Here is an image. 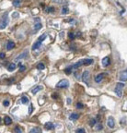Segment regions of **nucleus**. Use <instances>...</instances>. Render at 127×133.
Listing matches in <instances>:
<instances>
[{"mask_svg": "<svg viewBox=\"0 0 127 133\" xmlns=\"http://www.w3.org/2000/svg\"><path fill=\"white\" fill-rule=\"evenodd\" d=\"M8 14H4L2 19L0 20V30H3L7 27L8 25Z\"/></svg>", "mask_w": 127, "mask_h": 133, "instance_id": "obj_1", "label": "nucleus"}, {"mask_svg": "<svg viewBox=\"0 0 127 133\" xmlns=\"http://www.w3.org/2000/svg\"><path fill=\"white\" fill-rule=\"evenodd\" d=\"M124 87V84L123 83H118L116 87H115V90H114V92H115V93L119 96V97H122V95H123V93H122V91H123V88Z\"/></svg>", "mask_w": 127, "mask_h": 133, "instance_id": "obj_2", "label": "nucleus"}, {"mask_svg": "<svg viewBox=\"0 0 127 133\" xmlns=\"http://www.w3.org/2000/svg\"><path fill=\"white\" fill-rule=\"evenodd\" d=\"M68 86H69V82L68 80H62L61 81H59L58 83L56 84L57 88H67Z\"/></svg>", "mask_w": 127, "mask_h": 133, "instance_id": "obj_3", "label": "nucleus"}, {"mask_svg": "<svg viewBox=\"0 0 127 133\" xmlns=\"http://www.w3.org/2000/svg\"><path fill=\"white\" fill-rule=\"evenodd\" d=\"M89 78H90L89 72H88V70L84 71V73H83V75H82V80H83L85 83H87V84H88V81H89Z\"/></svg>", "mask_w": 127, "mask_h": 133, "instance_id": "obj_4", "label": "nucleus"}, {"mask_svg": "<svg viewBox=\"0 0 127 133\" xmlns=\"http://www.w3.org/2000/svg\"><path fill=\"white\" fill-rule=\"evenodd\" d=\"M107 125H108V127H109L110 129H113V128H114V126H115V122H114L113 117H111V116H110V117H109V119H108V121H107Z\"/></svg>", "mask_w": 127, "mask_h": 133, "instance_id": "obj_5", "label": "nucleus"}, {"mask_svg": "<svg viewBox=\"0 0 127 133\" xmlns=\"http://www.w3.org/2000/svg\"><path fill=\"white\" fill-rule=\"evenodd\" d=\"M120 80H121L122 81H126L127 80V70H124V71H123V72L121 73V75H120Z\"/></svg>", "mask_w": 127, "mask_h": 133, "instance_id": "obj_6", "label": "nucleus"}, {"mask_svg": "<svg viewBox=\"0 0 127 133\" xmlns=\"http://www.w3.org/2000/svg\"><path fill=\"white\" fill-rule=\"evenodd\" d=\"M81 63H82V65H90L93 63V60L90 58H86V59H82Z\"/></svg>", "mask_w": 127, "mask_h": 133, "instance_id": "obj_7", "label": "nucleus"}, {"mask_svg": "<svg viewBox=\"0 0 127 133\" xmlns=\"http://www.w3.org/2000/svg\"><path fill=\"white\" fill-rule=\"evenodd\" d=\"M103 76H104V73H99V74H98L97 76L95 77V81L97 83H99L101 81V80L103 79Z\"/></svg>", "mask_w": 127, "mask_h": 133, "instance_id": "obj_8", "label": "nucleus"}, {"mask_svg": "<svg viewBox=\"0 0 127 133\" xmlns=\"http://www.w3.org/2000/svg\"><path fill=\"white\" fill-rule=\"evenodd\" d=\"M110 65V58L108 57H104L103 59H102V66H108Z\"/></svg>", "mask_w": 127, "mask_h": 133, "instance_id": "obj_9", "label": "nucleus"}, {"mask_svg": "<svg viewBox=\"0 0 127 133\" xmlns=\"http://www.w3.org/2000/svg\"><path fill=\"white\" fill-rule=\"evenodd\" d=\"M15 47V43L13 41H8V44H7V49L8 50H11Z\"/></svg>", "mask_w": 127, "mask_h": 133, "instance_id": "obj_10", "label": "nucleus"}, {"mask_svg": "<svg viewBox=\"0 0 127 133\" xmlns=\"http://www.w3.org/2000/svg\"><path fill=\"white\" fill-rule=\"evenodd\" d=\"M41 89H42L41 86H36V87H34V88L31 90V93H32L33 94H36V93H37L38 92H40Z\"/></svg>", "mask_w": 127, "mask_h": 133, "instance_id": "obj_11", "label": "nucleus"}, {"mask_svg": "<svg viewBox=\"0 0 127 133\" xmlns=\"http://www.w3.org/2000/svg\"><path fill=\"white\" fill-rule=\"evenodd\" d=\"M69 118H70V120H77L78 118H79V115L77 113H73V114L70 115Z\"/></svg>", "mask_w": 127, "mask_h": 133, "instance_id": "obj_12", "label": "nucleus"}, {"mask_svg": "<svg viewBox=\"0 0 127 133\" xmlns=\"http://www.w3.org/2000/svg\"><path fill=\"white\" fill-rule=\"evenodd\" d=\"M16 64L15 63H10L9 65L8 66V71H13V70H15V68H16Z\"/></svg>", "mask_w": 127, "mask_h": 133, "instance_id": "obj_13", "label": "nucleus"}, {"mask_svg": "<svg viewBox=\"0 0 127 133\" xmlns=\"http://www.w3.org/2000/svg\"><path fill=\"white\" fill-rule=\"evenodd\" d=\"M45 129H49V130H51V129H54V126H53V123L48 122V123L45 124Z\"/></svg>", "mask_w": 127, "mask_h": 133, "instance_id": "obj_14", "label": "nucleus"}, {"mask_svg": "<svg viewBox=\"0 0 127 133\" xmlns=\"http://www.w3.org/2000/svg\"><path fill=\"white\" fill-rule=\"evenodd\" d=\"M29 133H42V132H41V129L40 128H33Z\"/></svg>", "mask_w": 127, "mask_h": 133, "instance_id": "obj_15", "label": "nucleus"}, {"mask_svg": "<svg viewBox=\"0 0 127 133\" xmlns=\"http://www.w3.org/2000/svg\"><path fill=\"white\" fill-rule=\"evenodd\" d=\"M41 42H39V41H37L33 45H32V50H36V49H38V48L41 46Z\"/></svg>", "mask_w": 127, "mask_h": 133, "instance_id": "obj_16", "label": "nucleus"}, {"mask_svg": "<svg viewBox=\"0 0 127 133\" xmlns=\"http://www.w3.org/2000/svg\"><path fill=\"white\" fill-rule=\"evenodd\" d=\"M4 122L6 125H10V124L12 123V119L10 118L9 116H6L5 117V120H4Z\"/></svg>", "mask_w": 127, "mask_h": 133, "instance_id": "obj_17", "label": "nucleus"}, {"mask_svg": "<svg viewBox=\"0 0 127 133\" xmlns=\"http://www.w3.org/2000/svg\"><path fill=\"white\" fill-rule=\"evenodd\" d=\"M72 70H73V67H72V66H69L67 68H66V69H65V72H66V74H68L69 75V74L72 72Z\"/></svg>", "mask_w": 127, "mask_h": 133, "instance_id": "obj_18", "label": "nucleus"}, {"mask_svg": "<svg viewBox=\"0 0 127 133\" xmlns=\"http://www.w3.org/2000/svg\"><path fill=\"white\" fill-rule=\"evenodd\" d=\"M46 37H47V34H45V33H44V34H41L39 37V39H38V41H39V42H42V41H44V40L46 39Z\"/></svg>", "mask_w": 127, "mask_h": 133, "instance_id": "obj_19", "label": "nucleus"}, {"mask_svg": "<svg viewBox=\"0 0 127 133\" xmlns=\"http://www.w3.org/2000/svg\"><path fill=\"white\" fill-rule=\"evenodd\" d=\"M44 67H45V66H44V64H43V63H39V64L37 65V68L40 69V70L44 69Z\"/></svg>", "mask_w": 127, "mask_h": 133, "instance_id": "obj_20", "label": "nucleus"}, {"mask_svg": "<svg viewBox=\"0 0 127 133\" xmlns=\"http://www.w3.org/2000/svg\"><path fill=\"white\" fill-rule=\"evenodd\" d=\"M28 102H29L28 98H27L26 96H22V98H21V103H22V104H27Z\"/></svg>", "mask_w": 127, "mask_h": 133, "instance_id": "obj_21", "label": "nucleus"}, {"mask_svg": "<svg viewBox=\"0 0 127 133\" xmlns=\"http://www.w3.org/2000/svg\"><path fill=\"white\" fill-rule=\"evenodd\" d=\"M41 28V24L40 22H38L37 24H35V26H34V30L35 31H39Z\"/></svg>", "mask_w": 127, "mask_h": 133, "instance_id": "obj_22", "label": "nucleus"}, {"mask_svg": "<svg viewBox=\"0 0 127 133\" xmlns=\"http://www.w3.org/2000/svg\"><path fill=\"white\" fill-rule=\"evenodd\" d=\"M20 2H21V0H14V1H13V5H14L15 7H19Z\"/></svg>", "mask_w": 127, "mask_h": 133, "instance_id": "obj_23", "label": "nucleus"}, {"mask_svg": "<svg viewBox=\"0 0 127 133\" xmlns=\"http://www.w3.org/2000/svg\"><path fill=\"white\" fill-rule=\"evenodd\" d=\"M23 132V130H22V129H20V127H16L15 128V133H22Z\"/></svg>", "mask_w": 127, "mask_h": 133, "instance_id": "obj_24", "label": "nucleus"}, {"mask_svg": "<svg viewBox=\"0 0 127 133\" xmlns=\"http://www.w3.org/2000/svg\"><path fill=\"white\" fill-rule=\"evenodd\" d=\"M68 11H69L68 8L64 7V8H63V9H62V13H63V14H66V13H68Z\"/></svg>", "mask_w": 127, "mask_h": 133, "instance_id": "obj_25", "label": "nucleus"}, {"mask_svg": "<svg viewBox=\"0 0 127 133\" xmlns=\"http://www.w3.org/2000/svg\"><path fill=\"white\" fill-rule=\"evenodd\" d=\"M45 11H46V12H53V11H54V9H53V7H48V8H46Z\"/></svg>", "mask_w": 127, "mask_h": 133, "instance_id": "obj_26", "label": "nucleus"}, {"mask_svg": "<svg viewBox=\"0 0 127 133\" xmlns=\"http://www.w3.org/2000/svg\"><path fill=\"white\" fill-rule=\"evenodd\" d=\"M76 133H86V131H85L84 129H78L76 130Z\"/></svg>", "mask_w": 127, "mask_h": 133, "instance_id": "obj_27", "label": "nucleus"}, {"mask_svg": "<svg viewBox=\"0 0 127 133\" xmlns=\"http://www.w3.org/2000/svg\"><path fill=\"white\" fill-rule=\"evenodd\" d=\"M68 35H69V37H70V39H72V40L76 37V34H74L73 32H69Z\"/></svg>", "mask_w": 127, "mask_h": 133, "instance_id": "obj_28", "label": "nucleus"}, {"mask_svg": "<svg viewBox=\"0 0 127 133\" xmlns=\"http://www.w3.org/2000/svg\"><path fill=\"white\" fill-rule=\"evenodd\" d=\"M26 56H27V52H25V53H24V55H21V56H20V57H18V58H17V60L19 61V60H20V58H23V57H26Z\"/></svg>", "mask_w": 127, "mask_h": 133, "instance_id": "obj_29", "label": "nucleus"}, {"mask_svg": "<svg viewBox=\"0 0 127 133\" xmlns=\"http://www.w3.org/2000/svg\"><path fill=\"white\" fill-rule=\"evenodd\" d=\"M83 106H84V105H83V104H81V103H78V104H77V107H78V109L83 108Z\"/></svg>", "mask_w": 127, "mask_h": 133, "instance_id": "obj_30", "label": "nucleus"}, {"mask_svg": "<svg viewBox=\"0 0 127 133\" xmlns=\"http://www.w3.org/2000/svg\"><path fill=\"white\" fill-rule=\"evenodd\" d=\"M3 104H4V106H8L9 105V102L8 101H4Z\"/></svg>", "mask_w": 127, "mask_h": 133, "instance_id": "obj_31", "label": "nucleus"}, {"mask_svg": "<svg viewBox=\"0 0 127 133\" xmlns=\"http://www.w3.org/2000/svg\"><path fill=\"white\" fill-rule=\"evenodd\" d=\"M5 57H6V55L4 53H0V58H5Z\"/></svg>", "mask_w": 127, "mask_h": 133, "instance_id": "obj_32", "label": "nucleus"}, {"mask_svg": "<svg viewBox=\"0 0 127 133\" xmlns=\"http://www.w3.org/2000/svg\"><path fill=\"white\" fill-rule=\"evenodd\" d=\"M95 123H96V120H95V119L91 120V122H90V124H91V126H93V125H94Z\"/></svg>", "mask_w": 127, "mask_h": 133, "instance_id": "obj_33", "label": "nucleus"}, {"mask_svg": "<svg viewBox=\"0 0 127 133\" xmlns=\"http://www.w3.org/2000/svg\"><path fill=\"white\" fill-rule=\"evenodd\" d=\"M25 69H26V67H25L24 66H22L21 67H20V71H24Z\"/></svg>", "mask_w": 127, "mask_h": 133, "instance_id": "obj_34", "label": "nucleus"}, {"mask_svg": "<svg viewBox=\"0 0 127 133\" xmlns=\"http://www.w3.org/2000/svg\"><path fill=\"white\" fill-rule=\"evenodd\" d=\"M67 103H68V104H70V103H71V99H70V98H68V99H67Z\"/></svg>", "mask_w": 127, "mask_h": 133, "instance_id": "obj_35", "label": "nucleus"}, {"mask_svg": "<svg viewBox=\"0 0 127 133\" xmlns=\"http://www.w3.org/2000/svg\"><path fill=\"white\" fill-rule=\"evenodd\" d=\"M0 123H1V118H0Z\"/></svg>", "mask_w": 127, "mask_h": 133, "instance_id": "obj_36", "label": "nucleus"}]
</instances>
